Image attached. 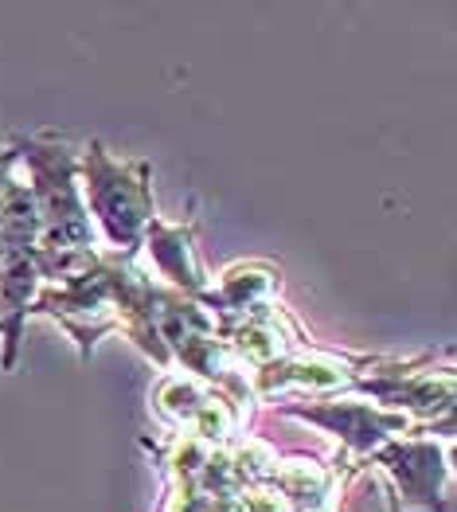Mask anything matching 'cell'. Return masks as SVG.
Wrapping results in <instances>:
<instances>
[{
    "instance_id": "obj_4",
    "label": "cell",
    "mask_w": 457,
    "mask_h": 512,
    "mask_svg": "<svg viewBox=\"0 0 457 512\" xmlns=\"http://www.w3.org/2000/svg\"><path fill=\"white\" fill-rule=\"evenodd\" d=\"M372 458L399 481V489H403L407 501L426 505V509H434L438 501H446L442 497V481H450V466H446V454L434 442L391 438V442H383L375 450Z\"/></svg>"
},
{
    "instance_id": "obj_2",
    "label": "cell",
    "mask_w": 457,
    "mask_h": 512,
    "mask_svg": "<svg viewBox=\"0 0 457 512\" xmlns=\"http://www.w3.org/2000/svg\"><path fill=\"white\" fill-rule=\"evenodd\" d=\"M24 161L32 169V204L40 215V247L47 251H90L94 227L79 200L75 157L51 141H24Z\"/></svg>"
},
{
    "instance_id": "obj_1",
    "label": "cell",
    "mask_w": 457,
    "mask_h": 512,
    "mask_svg": "<svg viewBox=\"0 0 457 512\" xmlns=\"http://www.w3.org/2000/svg\"><path fill=\"white\" fill-rule=\"evenodd\" d=\"M83 169H86L83 176L86 204L94 208V219L102 223V231L118 247V255L129 258L141 247L145 227L157 219L153 215V196H149V165L145 161L118 165L94 141L86 149Z\"/></svg>"
},
{
    "instance_id": "obj_5",
    "label": "cell",
    "mask_w": 457,
    "mask_h": 512,
    "mask_svg": "<svg viewBox=\"0 0 457 512\" xmlns=\"http://www.w3.org/2000/svg\"><path fill=\"white\" fill-rule=\"evenodd\" d=\"M145 243H149V255L157 262L161 278H168L172 286H180L192 298L208 294V278H204L196 251H192V227H165L153 219L145 227Z\"/></svg>"
},
{
    "instance_id": "obj_3",
    "label": "cell",
    "mask_w": 457,
    "mask_h": 512,
    "mask_svg": "<svg viewBox=\"0 0 457 512\" xmlns=\"http://www.w3.org/2000/svg\"><path fill=\"white\" fill-rule=\"evenodd\" d=\"M290 415L305 419V423H317L333 434L344 450H352L356 458H368L375 454L383 442H391L395 434L407 430V415H395L379 403L368 399H325V403H309V407H290Z\"/></svg>"
}]
</instances>
